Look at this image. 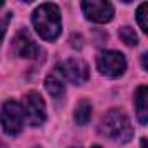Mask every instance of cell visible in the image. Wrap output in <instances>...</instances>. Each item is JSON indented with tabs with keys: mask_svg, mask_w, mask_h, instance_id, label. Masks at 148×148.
<instances>
[{
	"mask_svg": "<svg viewBox=\"0 0 148 148\" xmlns=\"http://www.w3.org/2000/svg\"><path fill=\"white\" fill-rule=\"evenodd\" d=\"M143 68L146 70V54H143Z\"/></svg>",
	"mask_w": 148,
	"mask_h": 148,
	"instance_id": "obj_15",
	"label": "cell"
},
{
	"mask_svg": "<svg viewBox=\"0 0 148 148\" xmlns=\"http://www.w3.org/2000/svg\"><path fill=\"white\" fill-rule=\"evenodd\" d=\"M37 148H40V146H37Z\"/></svg>",
	"mask_w": 148,
	"mask_h": 148,
	"instance_id": "obj_19",
	"label": "cell"
},
{
	"mask_svg": "<svg viewBox=\"0 0 148 148\" xmlns=\"http://www.w3.org/2000/svg\"><path fill=\"white\" fill-rule=\"evenodd\" d=\"M33 26L44 40H56L61 33V14L56 4H40L33 12Z\"/></svg>",
	"mask_w": 148,
	"mask_h": 148,
	"instance_id": "obj_1",
	"label": "cell"
},
{
	"mask_svg": "<svg viewBox=\"0 0 148 148\" xmlns=\"http://www.w3.org/2000/svg\"><path fill=\"white\" fill-rule=\"evenodd\" d=\"M56 70L59 75H63V79L70 80L75 86L84 84L89 79V66L82 59H77V58H70V59L59 63Z\"/></svg>",
	"mask_w": 148,
	"mask_h": 148,
	"instance_id": "obj_5",
	"label": "cell"
},
{
	"mask_svg": "<svg viewBox=\"0 0 148 148\" xmlns=\"http://www.w3.org/2000/svg\"><path fill=\"white\" fill-rule=\"evenodd\" d=\"M146 11H148V4H141L138 7V12H136V18H138V23H139V28L143 32H148V25H146Z\"/></svg>",
	"mask_w": 148,
	"mask_h": 148,
	"instance_id": "obj_13",
	"label": "cell"
},
{
	"mask_svg": "<svg viewBox=\"0 0 148 148\" xmlns=\"http://www.w3.org/2000/svg\"><path fill=\"white\" fill-rule=\"evenodd\" d=\"M82 11L89 21L94 23H108L113 18V5L105 0H89L82 2Z\"/></svg>",
	"mask_w": 148,
	"mask_h": 148,
	"instance_id": "obj_6",
	"label": "cell"
},
{
	"mask_svg": "<svg viewBox=\"0 0 148 148\" xmlns=\"http://www.w3.org/2000/svg\"><path fill=\"white\" fill-rule=\"evenodd\" d=\"M2 5H4V4H2V2H0V7H2Z\"/></svg>",
	"mask_w": 148,
	"mask_h": 148,
	"instance_id": "obj_18",
	"label": "cell"
},
{
	"mask_svg": "<svg viewBox=\"0 0 148 148\" xmlns=\"http://www.w3.org/2000/svg\"><path fill=\"white\" fill-rule=\"evenodd\" d=\"M119 37L122 38V42H125L127 45H136L138 44V35L134 33V30L131 26H122L119 30Z\"/></svg>",
	"mask_w": 148,
	"mask_h": 148,
	"instance_id": "obj_12",
	"label": "cell"
},
{
	"mask_svg": "<svg viewBox=\"0 0 148 148\" xmlns=\"http://www.w3.org/2000/svg\"><path fill=\"white\" fill-rule=\"evenodd\" d=\"M141 148H146V139H145V138L141 139Z\"/></svg>",
	"mask_w": 148,
	"mask_h": 148,
	"instance_id": "obj_16",
	"label": "cell"
},
{
	"mask_svg": "<svg viewBox=\"0 0 148 148\" xmlns=\"http://www.w3.org/2000/svg\"><path fill=\"white\" fill-rule=\"evenodd\" d=\"M99 131L103 136L127 143L132 138V127L127 115L120 110H110L103 115L99 122Z\"/></svg>",
	"mask_w": 148,
	"mask_h": 148,
	"instance_id": "obj_2",
	"label": "cell"
},
{
	"mask_svg": "<svg viewBox=\"0 0 148 148\" xmlns=\"http://www.w3.org/2000/svg\"><path fill=\"white\" fill-rule=\"evenodd\" d=\"M25 112L28 115V120L32 125H42L45 122V103L42 96L35 91L28 92L25 98Z\"/></svg>",
	"mask_w": 148,
	"mask_h": 148,
	"instance_id": "obj_7",
	"label": "cell"
},
{
	"mask_svg": "<svg viewBox=\"0 0 148 148\" xmlns=\"http://www.w3.org/2000/svg\"><path fill=\"white\" fill-rule=\"evenodd\" d=\"M125 58L122 52L117 51H103L98 56V70L106 77H120L125 71Z\"/></svg>",
	"mask_w": 148,
	"mask_h": 148,
	"instance_id": "obj_4",
	"label": "cell"
},
{
	"mask_svg": "<svg viewBox=\"0 0 148 148\" xmlns=\"http://www.w3.org/2000/svg\"><path fill=\"white\" fill-rule=\"evenodd\" d=\"M146 94H148V89L146 86H139L138 91H136V98H134V105H136V113H138V119L139 122L145 125L148 122V106H146Z\"/></svg>",
	"mask_w": 148,
	"mask_h": 148,
	"instance_id": "obj_9",
	"label": "cell"
},
{
	"mask_svg": "<svg viewBox=\"0 0 148 148\" xmlns=\"http://www.w3.org/2000/svg\"><path fill=\"white\" fill-rule=\"evenodd\" d=\"M91 115H92V105L87 99H82L75 108V122L79 125H86L91 120Z\"/></svg>",
	"mask_w": 148,
	"mask_h": 148,
	"instance_id": "obj_11",
	"label": "cell"
},
{
	"mask_svg": "<svg viewBox=\"0 0 148 148\" xmlns=\"http://www.w3.org/2000/svg\"><path fill=\"white\" fill-rule=\"evenodd\" d=\"M0 122H2V127L7 134H19L23 131V124H25V110L23 106L11 99L5 101L2 106V112H0Z\"/></svg>",
	"mask_w": 148,
	"mask_h": 148,
	"instance_id": "obj_3",
	"label": "cell"
},
{
	"mask_svg": "<svg viewBox=\"0 0 148 148\" xmlns=\"http://www.w3.org/2000/svg\"><path fill=\"white\" fill-rule=\"evenodd\" d=\"M92 148H101V146H92Z\"/></svg>",
	"mask_w": 148,
	"mask_h": 148,
	"instance_id": "obj_17",
	"label": "cell"
},
{
	"mask_svg": "<svg viewBox=\"0 0 148 148\" xmlns=\"http://www.w3.org/2000/svg\"><path fill=\"white\" fill-rule=\"evenodd\" d=\"M9 19H11V16H7L5 19L0 21V44H2V40H4V35H5V26H7Z\"/></svg>",
	"mask_w": 148,
	"mask_h": 148,
	"instance_id": "obj_14",
	"label": "cell"
},
{
	"mask_svg": "<svg viewBox=\"0 0 148 148\" xmlns=\"http://www.w3.org/2000/svg\"><path fill=\"white\" fill-rule=\"evenodd\" d=\"M45 89L52 98H61L64 94V80L58 73H51L45 77Z\"/></svg>",
	"mask_w": 148,
	"mask_h": 148,
	"instance_id": "obj_10",
	"label": "cell"
},
{
	"mask_svg": "<svg viewBox=\"0 0 148 148\" xmlns=\"http://www.w3.org/2000/svg\"><path fill=\"white\" fill-rule=\"evenodd\" d=\"M14 51L21 58H35L38 54V47L26 30L18 32V35L14 37Z\"/></svg>",
	"mask_w": 148,
	"mask_h": 148,
	"instance_id": "obj_8",
	"label": "cell"
}]
</instances>
